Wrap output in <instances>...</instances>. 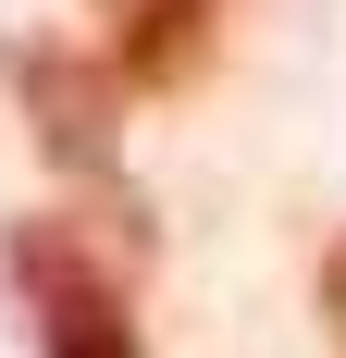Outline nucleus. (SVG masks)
I'll list each match as a JSON object with an SVG mask.
<instances>
[{"label": "nucleus", "instance_id": "obj_2", "mask_svg": "<svg viewBox=\"0 0 346 358\" xmlns=\"http://www.w3.org/2000/svg\"><path fill=\"white\" fill-rule=\"evenodd\" d=\"M13 87H25V111H37V148H50V161H62V173H111V87H124V74L111 62H74V50H50V37H37V50H13Z\"/></svg>", "mask_w": 346, "mask_h": 358}, {"label": "nucleus", "instance_id": "obj_4", "mask_svg": "<svg viewBox=\"0 0 346 358\" xmlns=\"http://www.w3.org/2000/svg\"><path fill=\"white\" fill-rule=\"evenodd\" d=\"M321 346L346 358V235H334V248H321Z\"/></svg>", "mask_w": 346, "mask_h": 358}, {"label": "nucleus", "instance_id": "obj_3", "mask_svg": "<svg viewBox=\"0 0 346 358\" xmlns=\"http://www.w3.org/2000/svg\"><path fill=\"white\" fill-rule=\"evenodd\" d=\"M223 0H111V74L124 87H173V74L198 62V37Z\"/></svg>", "mask_w": 346, "mask_h": 358}, {"label": "nucleus", "instance_id": "obj_1", "mask_svg": "<svg viewBox=\"0 0 346 358\" xmlns=\"http://www.w3.org/2000/svg\"><path fill=\"white\" fill-rule=\"evenodd\" d=\"M0 272H13V296H25L37 358H148L137 346V309H124V272L87 248V222H62V210L13 222V235H0Z\"/></svg>", "mask_w": 346, "mask_h": 358}]
</instances>
